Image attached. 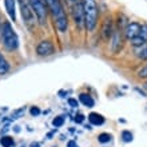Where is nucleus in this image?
<instances>
[{
	"label": "nucleus",
	"mask_w": 147,
	"mask_h": 147,
	"mask_svg": "<svg viewBox=\"0 0 147 147\" xmlns=\"http://www.w3.org/2000/svg\"><path fill=\"white\" fill-rule=\"evenodd\" d=\"M44 1H46L47 7L51 11L52 16L55 18V23H56L58 30L60 32H66L67 27H68V20H67V15L63 9L60 0H44Z\"/></svg>",
	"instance_id": "obj_1"
},
{
	"label": "nucleus",
	"mask_w": 147,
	"mask_h": 147,
	"mask_svg": "<svg viewBox=\"0 0 147 147\" xmlns=\"http://www.w3.org/2000/svg\"><path fill=\"white\" fill-rule=\"evenodd\" d=\"M83 5V13H84V27L90 32H92L96 28L98 24V5L95 0H82Z\"/></svg>",
	"instance_id": "obj_2"
},
{
	"label": "nucleus",
	"mask_w": 147,
	"mask_h": 147,
	"mask_svg": "<svg viewBox=\"0 0 147 147\" xmlns=\"http://www.w3.org/2000/svg\"><path fill=\"white\" fill-rule=\"evenodd\" d=\"M0 35H1V42L3 46L7 51H15L19 46V39L15 34L13 28L11 27L9 23L1 24V30H0Z\"/></svg>",
	"instance_id": "obj_3"
},
{
	"label": "nucleus",
	"mask_w": 147,
	"mask_h": 147,
	"mask_svg": "<svg viewBox=\"0 0 147 147\" xmlns=\"http://www.w3.org/2000/svg\"><path fill=\"white\" fill-rule=\"evenodd\" d=\"M20 3V12H22V18H23L24 23L30 30H34L36 23L35 15H34V11H32V7L30 4V0H19Z\"/></svg>",
	"instance_id": "obj_4"
},
{
	"label": "nucleus",
	"mask_w": 147,
	"mask_h": 147,
	"mask_svg": "<svg viewBox=\"0 0 147 147\" xmlns=\"http://www.w3.org/2000/svg\"><path fill=\"white\" fill-rule=\"evenodd\" d=\"M30 4H31L32 11L35 13L38 22L44 26L47 23V11H48L46 1L44 0H30Z\"/></svg>",
	"instance_id": "obj_5"
},
{
	"label": "nucleus",
	"mask_w": 147,
	"mask_h": 147,
	"mask_svg": "<svg viewBox=\"0 0 147 147\" xmlns=\"http://www.w3.org/2000/svg\"><path fill=\"white\" fill-rule=\"evenodd\" d=\"M70 7L72 12L74 22L76 24L79 30L84 27V13H83V5H82V0H70Z\"/></svg>",
	"instance_id": "obj_6"
},
{
	"label": "nucleus",
	"mask_w": 147,
	"mask_h": 147,
	"mask_svg": "<svg viewBox=\"0 0 147 147\" xmlns=\"http://www.w3.org/2000/svg\"><path fill=\"white\" fill-rule=\"evenodd\" d=\"M36 54L39 56H50V55L55 54V47L52 42H50V40L39 42V44L36 46Z\"/></svg>",
	"instance_id": "obj_7"
},
{
	"label": "nucleus",
	"mask_w": 147,
	"mask_h": 147,
	"mask_svg": "<svg viewBox=\"0 0 147 147\" xmlns=\"http://www.w3.org/2000/svg\"><path fill=\"white\" fill-rule=\"evenodd\" d=\"M140 31V24L136 23V22H131V23H127L126 24V27H124V31H123V35L126 39H128L130 42H131L134 38L138 36Z\"/></svg>",
	"instance_id": "obj_8"
},
{
	"label": "nucleus",
	"mask_w": 147,
	"mask_h": 147,
	"mask_svg": "<svg viewBox=\"0 0 147 147\" xmlns=\"http://www.w3.org/2000/svg\"><path fill=\"white\" fill-rule=\"evenodd\" d=\"M146 42H147V24H143V26H140V31L138 34V36L131 40V44L134 47H140L143 46Z\"/></svg>",
	"instance_id": "obj_9"
},
{
	"label": "nucleus",
	"mask_w": 147,
	"mask_h": 147,
	"mask_svg": "<svg viewBox=\"0 0 147 147\" xmlns=\"http://www.w3.org/2000/svg\"><path fill=\"white\" fill-rule=\"evenodd\" d=\"M112 32H114V30H112V20H111V18H106V19L103 20L102 30H100L102 38L105 39V40H107V39L111 38Z\"/></svg>",
	"instance_id": "obj_10"
},
{
	"label": "nucleus",
	"mask_w": 147,
	"mask_h": 147,
	"mask_svg": "<svg viewBox=\"0 0 147 147\" xmlns=\"http://www.w3.org/2000/svg\"><path fill=\"white\" fill-rule=\"evenodd\" d=\"M122 48V32L114 31L112 32V52H119Z\"/></svg>",
	"instance_id": "obj_11"
},
{
	"label": "nucleus",
	"mask_w": 147,
	"mask_h": 147,
	"mask_svg": "<svg viewBox=\"0 0 147 147\" xmlns=\"http://www.w3.org/2000/svg\"><path fill=\"white\" fill-rule=\"evenodd\" d=\"M4 5L7 9V13L9 15L12 22L16 20V9H15V0H4Z\"/></svg>",
	"instance_id": "obj_12"
},
{
	"label": "nucleus",
	"mask_w": 147,
	"mask_h": 147,
	"mask_svg": "<svg viewBox=\"0 0 147 147\" xmlns=\"http://www.w3.org/2000/svg\"><path fill=\"white\" fill-rule=\"evenodd\" d=\"M88 120L90 123L94 124V126H100V124L105 123V116H102L98 112H91L88 115Z\"/></svg>",
	"instance_id": "obj_13"
},
{
	"label": "nucleus",
	"mask_w": 147,
	"mask_h": 147,
	"mask_svg": "<svg viewBox=\"0 0 147 147\" xmlns=\"http://www.w3.org/2000/svg\"><path fill=\"white\" fill-rule=\"evenodd\" d=\"M79 100L83 103V105L86 106V107H94V105H95V102H94V99L91 96H90L88 94H80L79 95Z\"/></svg>",
	"instance_id": "obj_14"
},
{
	"label": "nucleus",
	"mask_w": 147,
	"mask_h": 147,
	"mask_svg": "<svg viewBox=\"0 0 147 147\" xmlns=\"http://www.w3.org/2000/svg\"><path fill=\"white\" fill-rule=\"evenodd\" d=\"M136 56H138L139 59L147 60V42L144 43L143 46L136 47Z\"/></svg>",
	"instance_id": "obj_15"
},
{
	"label": "nucleus",
	"mask_w": 147,
	"mask_h": 147,
	"mask_svg": "<svg viewBox=\"0 0 147 147\" xmlns=\"http://www.w3.org/2000/svg\"><path fill=\"white\" fill-rule=\"evenodd\" d=\"M8 70H9V64H8V62L3 58V55H0V75L7 74Z\"/></svg>",
	"instance_id": "obj_16"
},
{
	"label": "nucleus",
	"mask_w": 147,
	"mask_h": 147,
	"mask_svg": "<svg viewBox=\"0 0 147 147\" xmlns=\"http://www.w3.org/2000/svg\"><path fill=\"white\" fill-rule=\"evenodd\" d=\"M0 143H1L3 147H11L13 144V139H12L11 136H3L0 139Z\"/></svg>",
	"instance_id": "obj_17"
},
{
	"label": "nucleus",
	"mask_w": 147,
	"mask_h": 147,
	"mask_svg": "<svg viewBox=\"0 0 147 147\" xmlns=\"http://www.w3.org/2000/svg\"><path fill=\"white\" fill-rule=\"evenodd\" d=\"M63 124H64V116H62V115L56 116V118H54V120H52V126H54V127H60Z\"/></svg>",
	"instance_id": "obj_18"
},
{
	"label": "nucleus",
	"mask_w": 147,
	"mask_h": 147,
	"mask_svg": "<svg viewBox=\"0 0 147 147\" xmlns=\"http://www.w3.org/2000/svg\"><path fill=\"white\" fill-rule=\"evenodd\" d=\"M98 140H99L100 143H107V142H110V140H111V135H110V134H107V132H102L100 135L98 136Z\"/></svg>",
	"instance_id": "obj_19"
},
{
	"label": "nucleus",
	"mask_w": 147,
	"mask_h": 147,
	"mask_svg": "<svg viewBox=\"0 0 147 147\" xmlns=\"http://www.w3.org/2000/svg\"><path fill=\"white\" fill-rule=\"evenodd\" d=\"M122 139H123V142H126V143L131 142L132 140V134L130 131H127V130H124V131L122 132Z\"/></svg>",
	"instance_id": "obj_20"
},
{
	"label": "nucleus",
	"mask_w": 147,
	"mask_h": 147,
	"mask_svg": "<svg viewBox=\"0 0 147 147\" xmlns=\"http://www.w3.org/2000/svg\"><path fill=\"white\" fill-rule=\"evenodd\" d=\"M30 112H31V115L32 116H38V115H40V109L39 107H36V106H32L31 107V110H30Z\"/></svg>",
	"instance_id": "obj_21"
},
{
	"label": "nucleus",
	"mask_w": 147,
	"mask_h": 147,
	"mask_svg": "<svg viewBox=\"0 0 147 147\" xmlns=\"http://www.w3.org/2000/svg\"><path fill=\"white\" fill-rule=\"evenodd\" d=\"M138 76L139 78H147V66H144L143 68L138 72Z\"/></svg>",
	"instance_id": "obj_22"
},
{
	"label": "nucleus",
	"mask_w": 147,
	"mask_h": 147,
	"mask_svg": "<svg viewBox=\"0 0 147 147\" xmlns=\"http://www.w3.org/2000/svg\"><path fill=\"white\" fill-rule=\"evenodd\" d=\"M74 120H75V123H82V122L84 120V116L82 115V114H78V115L74 118Z\"/></svg>",
	"instance_id": "obj_23"
},
{
	"label": "nucleus",
	"mask_w": 147,
	"mask_h": 147,
	"mask_svg": "<svg viewBox=\"0 0 147 147\" xmlns=\"http://www.w3.org/2000/svg\"><path fill=\"white\" fill-rule=\"evenodd\" d=\"M68 105L75 109V107H78V100L76 99H74V98H71V99H68Z\"/></svg>",
	"instance_id": "obj_24"
},
{
	"label": "nucleus",
	"mask_w": 147,
	"mask_h": 147,
	"mask_svg": "<svg viewBox=\"0 0 147 147\" xmlns=\"http://www.w3.org/2000/svg\"><path fill=\"white\" fill-rule=\"evenodd\" d=\"M67 147H79V146L76 144V142H75V140H70V142L67 143Z\"/></svg>",
	"instance_id": "obj_25"
},
{
	"label": "nucleus",
	"mask_w": 147,
	"mask_h": 147,
	"mask_svg": "<svg viewBox=\"0 0 147 147\" xmlns=\"http://www.w3.org/2000/svg\"><path fill=\"white\" fill-rule=\"evenodd\" d=\"M30 147H40V144H39L38 142H34V143L30 144Z\"/></svg>",
	"instance_id": "obj_26"
}]
</instances>
